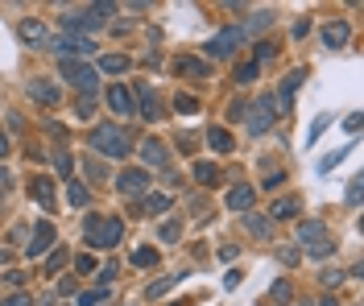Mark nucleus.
<instances>
[{
  "mask_svg": "<svg viewBox=\"0 0 364 306\" xmlns=\"http://www.w3.org/2000/svg\"><path fill=\"white\" fill-rule=\"evenodd\" d=\"M298 83H302V71L286 75V83H282V108H290V95L298 92Z\"/></svg>",
  "mask_w": 364,
  "mask_h": 306,
  "instance_id": "b1692460",
  "label": "nucleus"
},
{
  "mask_svg": "<svg viewBox=\"0 0 364 306\" xmlns=\"http://www.w3.org/2000/svg\"><path fill=\"white\" fill-rule=\"evenodd\" d=\"M265 58H273V42H257V50H252V62L261 67Z\"/></svg>",
  "mask_w": 364,
  "mask_h": 306,
  "instance_id": "c756f323",
  "label": "nucleus"
},
{
  "mask_svg": "<svg viewBox=\"0 0 364 306\" xmlns=\"http://www.w3.org/2000/svg\"><path fill=\"white\" fill-rule=\"evenodd\" d=\"M50 50H54V54H63V58H75V62H79L83 54L95 50V42L83 38V33H63V38H54V42H50Z\"/></svg>",
  "mask_w": 364,
  "mask_h": 306,
  "instance_id": "423d86ee",
  "label": "nucleus"
},
{
  "mask_svg": "<svg viewBox=\"0 0 364 306\" xmlns=\"http://www.w3.org/2000/svg\"><path fill=\"white\" fill-rule=\"evenodd\" d=\"M0 306H33V298L29 294H13V298H4Z\"/></svg>",
  "mask_w": 364,
  "mask_h": 306,
  "instance_id": "c9c22d12",
  "label": "nucleus"
},
{
  "mask_svg": "<svg viewBox=\"0 0 364 306\" xmlns=\"http://www.w3.org/2000/svg\"><path fill=\"white\" fill-rule=\"evenodd\" d=\"M91 149L104 153V158H129L133 137H129L120 124H100V129H91Z\"/></svg>",
  "mask_w": 364,
  "mask_h": 306,
  "instance_id": "f257e3e1",
  "label": "nucleus"
},
{
  "mask_svg": "<svg viewBox=\"0 0 364 306\" xmlns=\"http://www.w3.org/2000/svg\"><path fill=\"white\" fill-rule=\"evenodd\" d=\"M240 42H245V29H240V25H228V29H220V33H215L203 50L211 54V58H228L232 50L240 46Z\"/></svg>",
  "mask_w": 364,
  "mask_h": 306,
  "instance_id": "0eeeda50",
  "label": "nucleus"
},
{
  "mask_svg": "<svg viewBox=\"0 0 364 306\" xmlns=\"http://www.w3.org/2000/svg\"><path fill=\"white\" fill-rule=\"evenodd\" d=\"M141 158H145L149 165H166V158H170V153H166V145H161V141H154V137H149V141L141 145Z\"/></svg>",
  "mask_w": 364,
  "mask_h": 306,
  "instance_id": "6ab92c4d",
  "label": "nucleus"
},
{
  "mask_svg": "<svg viewBox=\"0 0 364 306\" xmlns=\"http://www.w3.org/2000/svg\"><path fill=\"white\" fill-rule=\"evenodd\" d=\"M298 240H302V248L315 261L331 257V240H327V224H323V219H302V224H298Z\"/></svg>",
  "mask_w": 364,
  "mask_h": 306,
  "instance_id": "7ed1b4c3",
  "label": "nucleus"
},
{
  "mask_svg": "<svg viewBox=\"0 0 364 306\" xmlns=\"http://www.w3.org/2000/svg\"><path fill=\"white\" fill-rule=\"evenodd\" d=\"M54 162H58V174H63V178L75 174V158H70V153H54Z\"/></svg>",
  "mask_w": 364,
  "mask_h": 306,
  "instance_id": "cd10ccee",
  "label": "nucleus"
},
{
  "mask_svg": "<svg viewBox=\"0 0 364 306\" xmlns=\"http://www.w3.org/2000/svg\"><path fill=\"white\" fill-rule=\"evenodd\" d=\"M252 199H257V195H252V187H245V182H236V187L228 190V212H252Z\"/></svg>",
  "mask_w": 364,
  "mask_h": 306,
  "instance_id": "ddd939ff",
  "label": "nucleus"
},
{
  "mask_svg": "<svg viewBox=\"0 0 364 306\" xmlns=\"http://www.w3.org/2000/svg\"><path fill=\"white\" fill-rule=\"evenodd\" d=\"M4 153H9V137H4V133H0V158H4Z\"/></svg>",
  "mask_w": 364,
  "mask_h": 306,
  "instance_id": "79ce46f5",
  "label": "nucleus"
},
{
  "mask_svg": "<svg viewBox=\"0 0 364 306\" xmlns=\"http://www.w3.org/2000/svg\"><path fill=\"white\" fill-rule=\"evenodd\" d=\"M129 265H133V269H154V265H158V248H133V253H129Z\"/></svg>",
  "mask_w": 364,
  "mask_h": 306,
  "instance_id": "aec40b11",
  "label": "nucleus"
},
{
  "mask_svg": "<svg viewBox=\"0 0 364 306\" xmlns=\"http://www.w3.org/2000/svg\"><path fill=\"white\" fill-rule=\"evenodd\" d=\"M120 236H124V224L116 219V215H91L87 219V244L91 248H116L120 244Z\"/></svg>",
  "mask_w": 364,
  "mask_h": 306,
  "instance_id": "f03ea898",
  "label": "nucleus"
},
{
  "mask_svg": "<svg viewBox=\"0 0 364 306\" xmlns=\"http://www.w3.org/2000/svg\"><path fill=\"white\" fill-rule=\"evenodd\" d=\"M108 104H112L116 116H133V95H129V87H108Z\"/></svg>",
  "mask_w": 364,
  "mask_h": 306,
  "instance_id": "a211bd4d",
  "label": "nucleus"
},
{
  "mask_svg": "<svg viewBox=\"0 0 364 306\" xmlns=\"http://www.w3.org/2000/svg\"><path fill=\"white\" fill-rule=\"evenodd\" d=\"M67 199L75 203V207H87L91 195H87V187H79V182H67Z\"/></svg>",
  "mask_w": 364,
  "mask_h": 306,
  "instance_id": "a878e982",
  "label": "nucleus"
},
{
  "mask_svg": "<svg viewBox=\"0 0 364 306\" xmlns=\"http://www.w3.org/2000/svg\"><path fill=\"white\" fill-rule=\"evenodd\" d=\"M4 265H9V253H4V248H0V269H4Z\"/></svg>",
  "mask_w": 364,
  "mask_h": 306,
  "instance_id": "37998d69",
  "label": "nucleus"
},
{
  "mask_svg": "<svg viewBox=\"0 0 364 306\" xmlns=\"http://www.w3.org/2000/svg\"><path fill=\"white\" fill-rule=\"evenodd\" d=\"M348 38H352V25H348V21H331V25H323V42H327L331 50L348 46Z\"/></svg>",
  "mask_w": 364,
  "mask_h": 306,
  "instance_id": "2eb2a0df",
  "label": "nucleus"
},
{
  "mask_svg": "<svg viewBox=\"0 0 364 306\" xmlns=\"http://www.w3.org/2000/svg\"><path fill=\"white\" fill-rule=\"evenodd\" d=\"M273 120H277V104H273L269 95H261V99L252 104V120H249V129H252V133H265Z\"/></svg>",
  "mask_w": 364,
  "mask_h": 306,
  "instance_id": "1a4fd4ad",
  "label": "nucleus"
},
{
  "mask_svg": "<svg viewBox=\"0 0 364 306\" xmlns=\"http://www.w3.org/2000/svg\"><path fill=\"white\" fill-rule=\"evenodd\" d=\"M323 306H336V302H331V298H323Z\"/></svg>",
  "mask_w": 364,
  "mask_h": 306,
  "instance_id": "c03bdc74",
  "label": "nucleus"
},
{
  "mask_svg": "<svg viewBox=\"0 0 364 306\" xmlns=\"http://www.w3.org/2000/svg\"><path fill=\"white\" fill-rule=\"evenodd\" d=\"M116 9L112 4H91V9H67L63 13V29L67 33H75V29H91V25H104L108 17H112Z\"/></svg>",
  "mask_w": 364,
  "mask_h": 306,
  "instance_id": "20e7f679",
  "label": "nucleus"
},
{
  "mask_svg": "<svg viewBox=\"0 0 364 306\" xmlns=\"http://www.w3.org/2000/svg\"><path fill=\"white\" fill-rule=\"evenodd\" d=\"M170 285H174V282H154V285H149V298H161V294H166Z\"/></svg>",
  "mask_w": 364,
  "mask_h": 306,
  "instance_id": "e433bc0d",
  "label": "nucleus"
},
{
  "mask_svg": "<svg viewBox=\"0 0 364 306\" xmlns=\"http://www.w3.org/2000/svg\"><path fill=\"white\" fill-rule=\"evenodd\" d=\"M178 236H182V224H174V219H170V224H161V240H166V244H174Z\"/></svg>",
  "mask_w": 364,
  "mask_h": 306,
  "instance_id": "7c9ffc66",
  "label": "nucleus"
},
{
  "mask_svg": "<svg viewBox=\"0 0 364 306\" xmlns=\"http://www.w3.org/2000/svg\"><path fill=\"white\" fill-rule=\"evenodd\" d=\"M269 302H290V285H286V282H277V285L269 290Z\"/></svg>",
  "mask_w": 364,
  "mask_h": 306,
  "instance_id": "473e14b6",
  "label": "nucleus"
},
{
  "mask_svg": "<svg viewBox=\"0 0 364 306\" xmlns=\"http://www.w3.org/2000/svg\"><path fill=\"white\" fill-rule=\"evenodd\" d=\"M100 71H108V75H120V71H129V58H124V54H104V62H100Z\"/></svg>",
  "mask_w": 364,
  "mask_h": 306,
  "instance_id": "5701e85b",
  "label": "nucleus"
},
{
  "mask_svg": "<svg viewBox=\"0 0 364 306\" xmlns=\"http://www.w3.org/2000/svg\"><path fill=\"white\" fill-rule=\"evenodd\" d=\"M195 178H199L203 187H215V182H220V165L215 162H195Z\"/></svg>",
  "mask_w": 364,
  "mask_h": 306,
  "instance_id": "412c9836",
  "label": "nucleus"
},
{
  "mask_svg": "<svg viewBox=\"0 0 364 306\" xmlns=\"http://www.w3.org/2000/svg\"><path fill=\"white\" fill-rule=\"evenodd\" d=\"M75 269H79V273H91V269H95V261H91V257H79V261H75Z\"/></svg>",
  "mask_w": 364,
  "mask_h": 306,
  "instance_id": "4c0bfd02",
  "label": "nucleus"
},
{
  "mask_svg": "<svg viewBox=\"0 0 364 306\" xmlns=\"http://www.w3.org/2000/svg\"><path fill=\"white\" fill-rule=\"evenodd\" d=\"M336 162H343V149H336L331 158H323V170H331V165H336Z\"/></svg>",
  "mask_w": 364,
  "mask_h": 306,
  "instance_id": "a19ab883",
  "label": "nucleus"
},
{
  "mask_svg": "<svg viewBox=\"0 0 364 306\" xmlns=\"http://www.w3.org/2000/svg\"><path fill=\"white\" fill-rule=\"evenodd\" d=\"M104 302V294H83V298H79V306H100Z\"/></svg>",
  "mask_w": 364,
  "mask_h": 306,
  "instance_id": "58836bf2",
  "label": "nucleus"
},
{
  "mask_svg": "<svg viewBox=\"0 0 364 306\" xmlns=\"http://www.w3.org/2000/svg\"><path fill=\"white\" fill-rule=\"evenodd\" d=\"M170 207V195H145V212H166Z\"/></svg>",
  "mask_w": 364,
  "mask_h": 306,
  "instance_id": "bb28decb",
  "label": "nucleus"
},
{
  "mask_svg": "<svg viewBox=\"0 0 364 306\" xmlns=\"http://www.w3.org/2000/svg\"><path fill=\"white\" fill-rule=\"evenodd\" d=\"M136 99H141V120H161V99L154 95V87H136Z\"/></svg>",
  "mask_w": 364,
  "mask_h": 306,
  "instance_id": "4468645a",
  "label": "nucleus"
},
{
  "mask_svg": "<svg viewBox=\"0 0 364 306\" xmlns=\"http://www.w3.org/2000/svg\"><path fill=\"white\" fill-rule=\"evenodd\" d=\"M269 215H273V219H294V215H298V199H282V203H273Z\"/></svg>",
  "mask_w": 364,
  "mask_h": 306,
  "instance_id": "4be33fe9",
  "label": "nucleus"
},
{
  "mask_svg": "<svg viewBox=\"0 0 364 306\" xmlns=\"http://www.w3.org/2000/svg\"><path fill=\"white\" fill-rule=\"evenodd\" d=\"M257 71H261L257 62H245V67H240V83H252V79H257Z\"/></svg>",
  "mask_w": 364,
  "mask_h": 306,
  "instance_id": "72a5a7b5",
  "label": "nucleus"
},
{
  "mask_svg": "<svg viewBox=\"0 0 364 306\" xmlns=\"http://www.w3.org/2000/svg\"><path fill=\"white\" fill-rule=\"evenodd\" d=\"M63 79L83 95H95V87H100V71L87 62H75V58H63Z\"/></svg>",
  "mask_w": 364,
  "mask_h": 306,
  "instance_id": "39448f33",
  "label": "nucleus"
},
{
  "mask_svg": "<svg viewBox=\"0 0 364 306\" xmlns=\"http://www.w3.org/2000/svg\"><path fill=\"white\" fill-rule=\"evenodd\" d=\"M174 75H182V79H207L211 67H207L203 58H178L174 62Z\"/></svg>",
  "mask_w": 364,
  "mask_h": 306,
  "instance_id": "dca6fc26",
  "label": "nucleus"
},
{
  "mask_svg": "<svg viewBox=\"0 0 364 306\" xmlns=\"http://www.w3.org/2000/svg\"><path fill=\"white\" fill-rule=\"evenodd\" d=\"M207 141H211V149H220V153L232 149V137H228L224 129H207Z\"/></svg>",
  "mask_w": 364,
  "mask_h": 306,
  "instance_id": "393cba45",
  "label": "nucleus"
},
{
  "mask_svg": "<svg viewBox=\"0 0 364 306\" xmlns=\"http://www.w3.org/2000/svg\"><path fill=\"white\" fill-rule=\"evenodd\" d=\"M29 95H33L38 104H46V108H54V104L63 99L58 83H50V79H33V83H29Z\"/></svg>",
  "mask_w": 364,
  "mask_h": 306,
  "instance_id": "f8f14e48",
  "label": "nucleus"
},
{
  "mask_svg": "<svg viewBox=\"0 0 364 306\" xmlns=\"http://www.w3.org/2000/svg\"><path fill=\"white\" fill-rule=\"evenodd\" d=\"M174 108L178 112H199V99L195 95H174Z\"/></svg>",
  "mask_w": 364,
  "mask_h": 306,
  "instance_id": "c85d7f7f",
  "label": "nucleus"
},
{
  "mask_svg": "<svg viewBox=\"0 0 364 306\" xmlns=\"http://www.w3.org/2000/svg\"><path fill=\"white\" fill-rule=\"evenodd\" d=\"M29 199L42 203V212H54V182H50L46 174H38V178L29 182Z\"/></svg>",
  "mask_w": 364,
  "mask_h": 306,
  "instance_id": "9b49d317",
  "label": "nucleus"
},
{
  "mask_svg": "<svg viewBox=\"0 0 364 306\" xmlns=\"http://www.w3.org/2000/svg\"><path fill=\"white\" fill-rule=\"evenodd\" d=\"M17 33H21L25 46H42V42H46V25H42V21H33V17H25V21L17 25Z\"/></svg>",
  "mask_w": 364,
  "mask_h": 306,
  "instance_id": "f3484780",
  "label": "nucleus"
},
{
  "mask_svg": "<svg viewBox=\"0 0 364 306\" xmlns=\"http://www.w3.org/2000/svg\"><path fill=\"white\" fill-rule=\"evenodd\" d=\"M327 124H331V116H318L315 124H311V133H306V145H315V141H318V133H323Z\"/></svg>",
  "mask_w": 364,
  "mask_h": 306,
  "instance_id": "2f4dec72",
  "label": "nucleus"
},
{
  "mask_svg": "<svg viewBox=\"0 0 364 306\" xmlns=\"http://www.w3.org/2000/svg\"><path fill=\"white\" fill-rule=\"evenodd\" d=\"M91 108H95V99H91V95H83V104H79V116H91Z\"/></svg>",
  "mask_w": 364,
  "mask_h": 306,
  "instance_id": "ea45409f",
  "label": "nucleus"
},
{
  "mask_svg": "<svg viewBox=\"0 0 364 306\" xmlns=\"http://www.w3.org/2000/svg\"><path fill=\"white\" fill-rule=\"evenodd\" d=\"M116 187H120V195H129V199H141V195L149 190V174L133 165V170H124V174L116 178Z\"/></svg>",
  "mask_w": 364,
  "mask_h": 306,
  "instance_id": "6e6552de",
  "label": "nucleus"
},
{
  "mask_svg": "<svg viewBox=\"0 0 364 306\" xmlns=\"http://www.w3.org/2000/svg\"><path fill=\"white\" fill-rule=\"evenodd\" d=\"M50 244H54V224H50V219H42V224L33 228V236H29V248H25V253L38 261L42 253H50Z\"/></svg>",
  "mask_w": 364,
  "mask_h": 306,
  "instance_id": "9d476101",
  "label": "nucleus"
},
{
  "mask_svg": "<svg viewBox=\"0 0 364 306\" xmlns=\"http://www.w3.org/2000/svg\"><path fill=\"white\" fill-rule=\"evenodd\" d=\"M9 190H13V174H9V170H4V165H0V199H4V195H9Z\"/></svg>",
  "mask_w": 364,
  "mask_h": 306,
  "instance_id": "f704fd0d",
  "label": "nucleus"
}]
</instances>
